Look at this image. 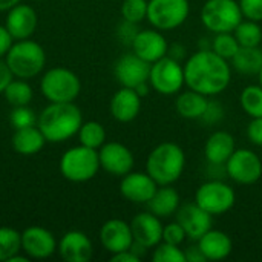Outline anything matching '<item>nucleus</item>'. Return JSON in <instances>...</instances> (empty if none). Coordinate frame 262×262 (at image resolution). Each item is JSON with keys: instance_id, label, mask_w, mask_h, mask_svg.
Returning <instances> with one entry per match:
<instances>
[{"instance_id": "7c9ffc66", "label": "nucleus", "mask_w": 262, "mask_h": 262, "mask_svg": "<svg viewBox=\"0 0 262 262\" xmlns=\"http://www.w3.org/2000/svg\"><path fill=\"white\" fill-rule=\"evenodd\" d=\"M21 250V233L11 227H0V262L8 259Z\"/></svg>"}, {"instance_id": "f03ea898", "label": "nucleus", "mask_w": 262, "mask_h": 262, "mask_svg": "<svg viewBox=\"0 0 262 262\" xmlns=\"http://www.w3.org/2000/svg\"><path fill=\"white\" fill-rule=\"evenodd\" d=\"M83 115L78 106L69 103H51L37 118V126L49 143H61L78 134Z\"/></svg>"}, {"instance_id": "4be33fe9", "label": "nucleus", "mask_w": 262, "mask_h": 262, "mask_svg": "<svg viewBox=\"0 0 262 262\" xmlns=\"http://www.w3.org/2000/svg\"><path fill=\"white\" fill-rule=\"evenodd\" d=\"M111 114L120 123H129L135 120L141 109V97L132 88H121L114 94L111 100Z\"/></svg>"}, {"instance_id": "412c9836", "label": "nucleus", "mask_w": 262, "mask_h": 262, "mask_svg": "<svg viewBox=\"0 0 262 262\" xmlns=\"http://www.w3.org/2000/svg\"><path fill=\"white\" fill-rule=\"evenodd\" d=\"M58 253L66 262H88L92 258L94 247L86 233L71 230L60 239Z\"/></svg>"}, {"instance_id": "f704fd0d", "label": "nucleus", "mask_w": 262, "mask_h": 262, "mask_svg": "<svg viewBox=\"0 0 262 262\" xmlns=\"http://www.w3.org/2000/svg\"><path fill=\"white\" fill-rule=\"evenodd\" d=\"M147 0H124L121 5V15L124 20L132 23H140L147 18Z\"/></svg>"}, {"instance_id": "9b49d317", "label": "nucleus", "mask_w": 262, "mask_h": 262, "mask_svg": "<svg viewBox=\"0 0 262 262\" xmlns=\"http://www.w3.org/2000/svg\"><path fill=\"white\" fill-rule=\"evenodd\" d=\"M227 175L238 184H255L262 177L261 158L249 149H236L226 163Z\"/></svg>"}, {"instance_id": "c756f323", "label": "nucleus", "mask_w": 262, "mask_h": 262, "mask_svg": "<svg viewBox=\"0 0 262 262\" xmlns=\"http://www.w3.org/2000/svg\"><path fill=\"white\" fill-rule=\"evenodd\" d=\"M78 140L80 144L97 150L106 141V130L103 124H100L98 121H86L81 124L78 130Z\"/></svg>"}, {"instance_id": "393cba45", "label": "nucleus", "mask_w": 262, "mask_h": 262, "mask_svg": "<svg viewBox=\"0 0 262 262\" xmlns=\"http://www.w3.org/2000/svg\"><path fill=\"white\" fill-rule=\"evenodd\" d=\"M11 141H12V147L17 154L35 155L43 149L46 138L41 134V130L38 129V126H28V127L15 129Z\"/></svg>"}, {"instance_id": "49530a36", "label": "nucleus", "mask_w": 262, "mask_h": 262, "mask_svg": "<svg viewBox=\"0 0 262 262\" xmlns=\"http://www.w3.org/2000/svg\"><path fill=\"white\" fill-rule=\"evenodd\" d=\"M112 262H138L140 258L137 255H134L130 250H124V252H120V253H114L112 258H111Z\"/></svg>"}, {"instance_id": "f3484780", "label": "nucleus", "mask_w": 262, "mask_h": 262, "mask_svg": "<svg viewBox=\"0 0 262 262\" xmlns=\"http://www.w3.org/2000/svg\"><path fill=\"white\" fill-rule=\"evenodd\" d=\"M130 46H132V52H135L138 57H141L150 64L166 57L167 49H169L167 40L164 38V35L155 29L138 31Z\"/></svg>"}, {"instance_id": "bb28decb", "label": "nucleus", "mask_w": 262, "mask_h": 262, "mask_svg": "<svg viewBox=\"0 0 262 262\" xmlns=\"http://www.w3.org/2000/svg\"><path fill=\"white\" fill-rule=\"evenodd\" d=\"M207 103H209L207 95L189 89L178 95L175 101V107L177 112L186 120H201L207 107Z\"/></svg>"}, {"instance_id": "39448f33", "label": "nucleus", "mask_w": 262, "mask_h": 262, "mask_svg": "<svg viewBox=\"0 0 262 262\" xmlns=\"http://www.w3.org/2000/svg\"><path fill=\"white\" fill-rule=\"evenodd\" d=\"M98 169V152L83 144L68 149L60 160L61 175L72 183H86L92 180L97 175Z\"/></svg>"}, {"instance_id": "8fccbe9b", "label": "nucleus", "mask_w": 262, "mask_h": 262, "mask_svg": "<svg viewBox=\"0 0 262 262\" xmlns=\"http://www.w3.org/2000/svg\"><path fill=\"white\" fill-rule=\"evenodd\" d=\"M258 75H259V84L262 86V69L259 71V74H258Z\"/></svg>"}, {"instance_id": "b1692460", "label": "nucleus", "mask_w": 262, "mask_h": 262, "mask_svg": "<svg viewBox=\"0 0 262 262\" xmlns=\"http://www.w3.org/2000/svg\"><path fill=\"white\" fill-rule=\"evenodd\" d=\"M235 150H236L235 138L226 130L213 132L209 137L204 147L206 160L210 164H226Z\"/></svg>"}, {"instance_id": "2eb2a0df", "label": "nucleus", "mask_w": 262, "mask_h": 262, "mask_svg": "<svg viewBox=\"0 0 262 262\" xmlns=\"http://www.w3.org/2000/svg\"><path fill=\"white\" fill-rule=\"evenodd\" d=\"M177 223L181 224L187 238L198 241L212 229V215L201 209L196 203H189L177 210Z\"/></svg>"}, {"instance_id": "f257e3e1", "label": "nucleus", "mask_w": 262, "mask_h": 262, "mask_svg": "<svg viewBox=\"0 0 262 262\" xmlns=\"http://www.w3.org/2000/svg\"><path fill=\"white\" fill-rule=\"evenodd\" d=\"M230 78L232 71L227 60L212 49H200L184 64V83L187 88L207 97L226 91Z\"/></svg>"}, {"instance_id": "4c0bfd02", "label": "nucleus", "mask_w": 262, "mask_h": 262, "mask_svg": "<svg viewBox=\"0 0 262 262\" xmlns=\"http://www.w3.org/2000/svg\"><path fill=\"white\" fill-rule=\"evenodd\" d=\"M186 238H187V235H186V232H184V229L181 227L180 223L167 224V226L163 229V241H164V243L180 246Z\"/></svg>"}, {"instance_id": "6ab92c4d", "label": "nucleus", "mask_w": 262, "mask_h": 262, "mask_svg": "<svg viewBox=\"0 0 262 262\" xmlns=\"http://www.w3.org/2000/svg\"><path fill=\"white\" fill-rule=\"evenodd\" d=\"M100 241L103 247L112 255L129 250L134 243L130 224H127L123 220L106 221L100 230Z\"/></svg>"}, {"instance_id": "e433bc0d", "label": "nucleus", "mask_w": 262, "mask_h": 262, "mask_svg": "<svg viewBox=\"0 0 262 262\" xmlns=\"http://www.w3.org/2000/svg\"><path fill=\"white\" fill-rule=\"evenodd\" d=\"M37 118L34 111L29 109L28 106H17L12 109L11 115H9V121L12 124L14 129H21V127H28V126H35Z\"/></svg>"}, {"instance_id": "aec40b11", "label": "nucleus", "mask_w": 262, "mask_h": 262, "mask_svg": "<svg viewBox=\"0 0 262 262\" xmlns=\"http://www.w3.org/2000/svg\"><path fill=\"white\" fill-rule=\"evenodd\" d=\"M163 229L164 227L160 218L154 215L152 212L138 213L130 223L134 241L140 243L141 246L147 249L157 247L163 241Z\"/></svg>"}, {"instance_id": "6e6552de", "label": "nucleus", "mask_w": 262, "mask_h": 262, "mask_svg": "<svg viewBox=\"0 0 262 262\" xmlns=\"http://www.w3.org/2000/svg\"><path fill=\"white\" fill-rule=\"evenodd\" d=\"M236 201L235 190L221 180H212L201 184L195 193V203L212 216L229 212Z\"/></svg>"}, {"instance_id": "423d86ee", "label": "nucleus", "mask_w": 262, "mask_h": 262, "mask_svg": "<svg viewBox=\"0 0 262 262\" xmlns=\"http://www.w3.org/2000/svg\"><path fill=\"white\" fill-rule=\"evenodd\" d=\"M80 89L81 83L77 74L61 66L49 69L40 81V91L51 103L74 101L78 97Z\"/></svg>"}, {"instance_id": "c9c22d12", "label": "nucleus", "mask_w": 262, "mask_h": 262, "mask_svg": "<svg viewBox=\"0 0 262 262\" xmlns=\"http://www.w3.org/2000/svg\"><path fill=\"white\" fill-rule=\"evenodd\" d=\"M152 259L155 262H186V255L180 246L163 243L157 246Z\"/></svg>"}, {"instance_id": "ea45409f", "label": "nucleus", "mask_w": 262, "mask_h": 262, "mask_svg": "<svg viewBox=\"0 0 262 262\" xmlns=\"http://www.w3.org/2000/svg\"><path fill=\"white\" fill-rule=\"evenodd\" d=\"M224 118V109L220 101H209L201 120L207 124H218Z\"/></svg>"}, {"instance_id": "a211bd4d", "label": "nucleus", "mask_w": 262, "mask_h": 262, "mask_svg": "<svg viewBox=\"0 0 262 262\" xmlns=\"http://www.w3.org/2000/svg\"><path fill=\"white\" fill-rule=\"evenodd\" d=\"M37 12L29 5H15L8 11L5 26L9 31L14 40H25L29 38L37 28Z\"/></svg>"}, {"instance_id": "c03bdc74", "label": "nucleus", "mask_w": 262, "mask_h": 262, "mask_svg": "<svg viewBox=\"0 0 262 262\" xmlns=\"http://www.w3.org/2000/svg\"><path fill=\"white\" fill-rule=\"evenodd\" d=\"M12 77L14 75H12L11 69L8 68L6 61L2 60V57H0V94H3L5 88L9 84V81L12 80Z\"/></svg>"}, {"instance_id": "9d476101", "label": "nucleus", "mask_w": 262, "mask_h": 262, "mask_svg": "<svg viewBox=\"0 0 262 262\" xmlns=\"http://www.w3.org/2000/svg\"><path fill=\"white\" fill-rule=\"evenodd\" d=\"M150 86L161 95H173L181 91L184 83V68L178 60L166 55L150 66Z\"/></svg>"}, {"instance_id": "0eeeda50", "label": "nucleus", "mask_w": 262, "mask_h": 262, "mask_svg": "<svg viewBox=\"0 0 262 262\" xmlns=\"http://www.w3.org/2000/svg\"><path fill=\"white\" fill-rule=\"evenodd\" d=\"M203 25L215 32H233L243 21L239 3L235 0H207L201 9Z\"/></svg>"}, {"instance_id": "a878e982", "label": "nucleus", "mask_w": 262, "mask_h": 262, "mask_svg": "<svg viewBox=\"0 0 262 262\" xmlns=\"http://www.w3.org/2000/svg\"><path fill=\"white\" fill-rule=\"evenodd\" d=\"M149 212L157 215L158 218H167L173 215L180 207V195L170 186H161L157 189L154 196L147 201Z\"/></svg>"}, {"instance_id": "72a5a7b5", "label": "nucleus", "mask_w": 262, "mask_h": 262, "mask_svg": "<svg viewBox=\"0 0 262 262\" xmlns=\"http://www.w3.org/2000/svg\"><path fill=\"white\" fill-rule=\"evenodd\" d=\"M239 43L232 32H220L212 40V51L223 57L224 60H232V57L238 52Z\"/></svg>"}, {"instance_id": "79ce46f5", "label": "nucleus", "mask_w": 262, "mask_h": 262, "mask_svg": "<svg viewBox=\"0 0 262 262\" xmlns=\"http://www.w3.org/2000/svg\"><path fill=\"white\" fill-rule=\"evenodd\" d=\"M247 137L253 144L262 147V117L252 118V121L247 126Z\"/></svg>"}, {"instance_id": "cd10ccee", "label": "nucleus", "mask_w": 262, "mask_h": 262, "mask_svg": "<svg viewBox=\"0 0 262 262\" xmlns=\"http://www.w3.org/2000/svg\"><path fill=\"white\" fill-rule=\"evenodd\" d=\"M232 66L244 75H256L262 69V49L259 46H239L232 57Z\"/></svg>"}, {"instance_id": "4468645a", "label": "nucleus", "mask_w": 262, "mask_h": 262, "mask_svg": "<svg viewBox=\"0 0 262 262\" xmlns=\"http://www.w3.org/2000/svg\"><path fill=\"white\" fill-rule=\"evenodd\" d=\"M21 249L29 259H45L57 250L54 235L40 226H31L21 233Z\"/></svg>"}, {"instance_id": "ddd939ff", "label": "nucleus", "mask_w": 262, "mask_h": 262, "mask_svg": "<svg viewBox=\"0 0 262 262\" xmlns=\"http://www.w3.org/2000/svg\"><path fill=\"white\" fill-rule=\"evenodd\" d=\"M100 167L114 177H124L132 172L134 167V155L129 147L121 143L111 141L104 143L98 150Z\"/></svg>"}, {"instance_id": "5701e85b", "label": "nucleus", "mask_w": 262, "mask_h": 262, "mask_svg": "<svg viewBox=\"0 0 262 262\" xmlns=\"http://www.w3.org/2000/svg\"><path fill=\"white\" fill-rule=\"evenodd\" d=\"M198 247L207 261H221L232 253L233 244L227 233L210 229L198 239Z\"/></svg>"}, {"instance_id": "de8ad7c7", "label": "nucleus", "mask_w": 262, "mask_h": 262, "mask_svg": "<svg viewBox=\"0 0 262 262\" xmlns=\"http://www.w3.org/2000/svg\"><path fill=\"white\" fill-rule=\"evenodd\" d=\"M18 3H21V0H0V11H9Z\"/></svg>"}, {"instance_id": "37998d69", "label": "nucleus", "mask_w": 262, "mask_h": 262, "mask_svg": "<svg viewBox=\"0 0 262 262\" xmlns=\"http://www.w3.org/2000/svg\"><path fill=\"white\" fill-rule=\"evenodd\" d=\"M14 38L11 37L9 31L6 29V26L0 25V57H5L6 52L9 51V48L12 46Z\"/></svg>"}, {"instance_id": "a18cd8bd", "label": "nucleus", "mask_w": 262, "mask_h": 262, "mask_svg": "<svg viewBox=\"0 0 262 262\" xmlns=\"http://www.w3.org/2000/svg\"><path fill=\"white\" fill-rule=\"evenodd\" d=\"M184 255H186V262H206L207 259L204 258V255H203V252H201V249L198 247V244L196 246H190V247H187L186 250H184Z\"/></svg>"}, {"instance_id": "f8f14e48", "label": "nucleus", "mask_w": 262, "mask_h": 262, "mask_svg": "<svg viewBox=\"0 0 262 262\" xmlns=\"http://www.w3.org/2000/svg\"><path fill=\"white\" fill-rule=\"evenodd\" d=\"M150 63L138 57L135 52H129L121 55L114 68L115 78L124 88L135 89L138 84L149 81L150 75Z\"/></svg>"}, {"instance_id": "a19ab883", "label": "nucleus", "mask_w": 262, "mask_h": 262, "mask_svg": "<svg viewBox=\"0 0 262 262\" xmlns=\"http://www.w3.org/2000/svg\"><path fill=\"white\" fill-rule=\"evenodd\" d=\"M138 34V29H137V23H132V21H127L124 20L118 29H117V35L118 38L124 43V45H132L134 38L137 37Z\"/></svg>"}, {"instance_id": "20e7f679", "label": "nucleus", "mask_w": 262, "mask_h": 262, "mask_svg": "<svg viewBox=\"0 0 262 262\" xmlns=\"http://www.w3.org/2000/svg\"><path fill=\"white\" fill-rule=\"evenodd\" d=\"M5 61L17 78H32L38 75L46 64V52L31 38L17 40L5 55Z\"/></svg>"}, {"instance_id": "2f4dec72", "label": "nucleus", "mask_w": 262, "mask_h": 262, "mask_svg": "<svg viewBox=\"0 0 262 262\" xmlns=\"http://www.w3.org/2000/svg\"><path fill=\"white\" fill-rule=\"evenodd\" d=\"M239 46H259L262 43V29L258 21L243 20L233 31Z\"/></svg>"}, {"instance_id": "58836bf2", "label": "nucleus", "mask_w": 262, "mask_h": 262, "mask_svg": "<svg viewBox=\"0 0 262 262\" xmlns=\"http://www.w3.org/2000/svg\"><path fill=\"white\" fill-rule=\"evenodd\" d=\"M243 17L253 21L262 20V0H239Z\"/></svg>"}, {"instance_id": "473e14b6", "label": "nucleus", "mask_w": 262, "mask_h": 262, "mask_svg": "<svg viewBox=\"0 0 262 262\" xmlns=\"http://www.w3.org/2000/svg\"><path fill=\"white\" fill-rule=\"evenodd\" d=\"M241 106L252 118L262 117V86H247L241 92Z\"/></svg>"}, {"instance_id": "c85d7f7f", "label": "nucleus", "mask_w": 262, "mask_h": 262, "mask_svg": "<svg viewBox=\"0 0 262 262\" xmlns=\"http://www.w3.org/2000/svg\"><path fill=\"white\" fill-rule=\"evenodd\" d=\"M3 95L12 107H17V106H28L34 97V92L32 88L23 78L18 80L12 78L9 84L5 88Z\"/></svg>"}, {"instance_id": "7ed1b4c3", "label": "nucleus", "mask_w": 262, "mask_h": 262, "mask_svg": "<svg viewBox=\"0 0 262 262\" xmlns=\"http://www.w3.org/2000/svg\"><path fill=\"white\" fill-rule=\"evenodd\" d=\"M186 164L184 150L175 143L158 144L147 157L146 172L158 186H170L180 180Z\"/></svg>"}, {"instance_id": "dca6fc26", "label": "nucleus", "mask_w": 262, "mask_h": 262, "mask_svg": "<svg viewBox=\"0 0 262 262\" xmlns=\"http://www.w3.org/2000/svg\"><path fill=\"white\" fill-rule=\"evenodd\" d=\"M158 184L152 180V177L146 172H129L123 177L120 183L121 195L135 204H147V201L157 192Z\"/></svg>"}, {"instance_id": "09e8293b", "label": "nucleus", "mask_w": 262, "mask_h": 262, "mask_svg": "<svg viewBox=\"0 0 262 262\" xmlns=\"http://www.w3.org/2000/svg\"><path fill=\"white\" fill-rule=\"evenodd\" d=\"M8 262H29V258L28 256H20L18 253L17 255H14V256H11Z\"/></svg>"}, {"instance_id": "1a4fd4ad", "label": "nucleus", "mask_w": 262, "mask_h": 262, "mask_svg": "<svg viewBox=\"0 0 262 262\" xmlns=\"http://www.w3.org/2000/svg\"><path fill=\"white\" fill-rule=\"evenodd\" d=\"M187 15V0H150L147 6V20L158 31H172L181 26Z\"/></svg>"}]
</instances>
